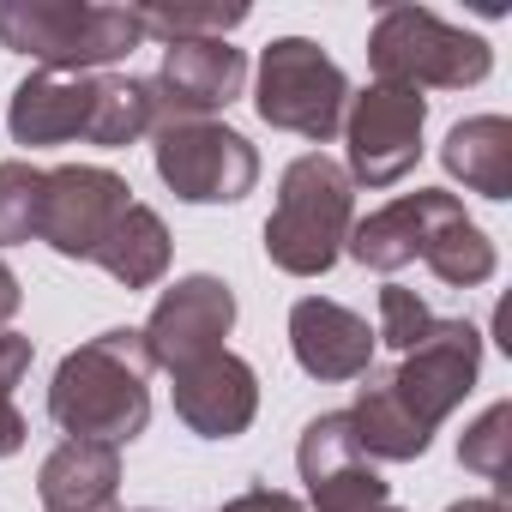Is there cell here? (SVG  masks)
<instances>
[{"mask_svg":"<svg viewBox=\"0 0 512 512\" xmlns=\"http://www.w3.org/2000/svg\"><path fill=\"white\" fill-rule=\"evenodd\" d=\"M476 374H482V332L470 320H440L416 350L398 356V368L362 374L368 386L344 410L362 458H386V464L422 458L434 428L470 398Z\"/></svg>","mask_w":512,"mask_h":512,"instance_id":"cell-1","label":"cell"},{"mask_svg":"<svg viewBox=\"0 0 512 512\" xmlns=\"http://www.w3.org/2000/svg\"><path fill=\"white\" fill-rule=\"evenodd\" d=\"M7 127L19 145H97V151H121L139 145L157 115H151V91L145 79H109V73H31L13 103H7Z\"/></svg>","mask_w":512,"mask_h":512,"instance_id":"cell-2","label":"cell"},{"mask_svg":"<svg viewBox=\"0 0 512 512\" xmlns=\"http://www.w3.org/2000/svg\"><path fill=\"white\" fill-rule=\"evenodd\" d=\"M49 416L67 428V440H97V446H127L151 422V356L133 326H115L91 344H79L49 386Z\"/></svg>","mask_w":512,"mask_h":512,"instance_id":"cell-3","label":"cell"},{"mask_svg":"<svg viewBox=\"0 0 512 512\" xmlns=\"http://www.w3.org/2000/svg\"><path fill=\"white\" fill-rule=\"evenodd\" d=\"M350 229H356V193H350L344 163H332L326 151L296 157L266 217V260L290 278H320L338 266Z\"/></svg>","mask_w":512,"mask_h":512,"instance_id":"cell-4","label":"cell"},{"mask_svg":"<svg viewBox=\"0 0 512 512\" xmlns=\"http://www.w3.org/2000/svg\"><path fill=\"white\" fill-rule=\"evenodd\" d=\"M145 43L133 7L97 0H0V49L31 55L43 73H97Z\"/></svg>","mask_w":512,"mask_h":512,"instance_id":"cell-5","label":"cell"},{"mask_svg":"<svg viewBox=\"0 0 512 512\" xmlns=\"http://www.w3.org/2000/svg\"><path fill=\"white\" fill-rule=\"evenodd\" d=\"M368 67H374V85L464 91L494 73V49L476 31L446 25L428 7H380L374 37H368Z\"/></svg>","mask_w":512,"mask_h":512,"instance_id":"cell-6","label":"cell"},{"mask_svg":"<svg viewBox=\"0 0 512 512\" xmlns=\"http://www.w3.org/2000/svg\"><path fill=\"white\" fill-rule=\"evenodd\" d=\"M253 109H260V121L278 127V133H296V139H308V145H326V139L344 127L350 79H344V67H338L320 43H308V37H278V43L260 55Z\"/></svg>","mask_w":512,"mask_h":512,"instance_id":"cell-7","label":"cell"},{"mask_svg":"<svg viewBox=\"0 0 512 512\" xmlns=\"http://www.w3.org/2000/svg\"><path fill=\"white\" fill-rule=\"evenodd\" d=\"M151 157L163 187L187 205H235L260 181V151L223 121H163Z\"/></svg>","mask_w":512,"mask_h":512,"instance_id":"cell-8","label":"cell"},{"mask_svg":"<svg viewBox=\"0 0 512 512\" xmlns=\"http://www.w3.org/2000/svg\"><path fill=\"white\" fill-rule=\"evenodd\" d=\"M133 205V187L115 169L97 163H61L43 169V211H37V241H49L61 260H97L103 235L121 223Z\"/></svg>","mask_w":512,"mask_h":512,"instance_id":"cell-9","label":"cell"},{"mask_svg":"<svg viewBox=\"0 0 512 512\" xmlns=\"http://www.w3.org/2000/svg\"><path fill=\"white\" fill-rule=\"evenodd\" d=\"M422 121H428V103L422 91H404V85H368L362 97H350L344 109V139H350V181H368V187H392L416 169L422 157Z\"/></svg>","mask_w":512,"mask_h":512,"instance_id":"cell-10","label":"cell"},{"mask_svg":"<svg viewBox=\"0 0 512 512\" xmlns=\"http://www.w3.org/2000/svg\"><path fill=\"white\" fill-rule=\"evenodd\" d=\"M229 332H235V290L223 278H205V272L175 278L157 296L151 320L139 326L151 368H169V374L187 368V362H199V356H217Z\"/></svg>","mask_w":512,"mask_h":512,"instance_id":"cell-11","label":"cell"},{"mask_svg":"<svg viewBox=\"0 0 512 512\" xmlns=\"http://www.w3.org/2000/svg\"><path fill=\"white\" fill-rule=\"evenodd\" d=\"M241 85H247V55L229 37L163 43V67H157V79H145L157 127L163 121H211L217 109H229L241 97Z\"/></svg>","mask_w":512,"mask_h":512,"instance_id":"cell-12","label":"cell"},{"mask_svg":"<svg viewBox=\"0 0 512 512\" xmlns=\"http://www.w3.org/2000/svg\"><path fill=\"white\" fill-rule=\"evenodd\" d=\"M296 470L308 482V500L314 512H386L392 506V488L380 482V470L362 458L356 446V428L344 410H326L302 428V446H296Z\"/></svg>","mask_w":512,"mask_h":512,"instance_id":"cell-13","label":"cell"},{"mask_svg":"<svg viewBox=\"0 0 512 512\" xmlns=\"http://www.w3.org/2000/svg\"><path fill=\"white\" fill-rule=\"evenodd\" d=\"M253 410H260V374H253L235 350H217V356H199V362L175 368V416L199 440L247 434Z\"/></svg>","mask_w":512,"mask_h":512,"instance_id":"cell-14","label":"cell"},{"mask_svg":"<svg viewBox=\"0 0 512 512\" xmlns=\"http://www.w3.org/2000/svg\"><path fill=\"white\" fill-rule=\"evenodd\" d=\"M452 211H464V199H458V193L416 187V193H404V199L380 205L374 217H362V223L350 229V241H344V247L356 253L368 272H404V266H416L422 253H428V241L440 235V223H446Z\"/></svg>","mask_w":512,"mask_h":512,"instance_id":"cell-15","label":"cell"},{"mask_svg":"<svg viewBox=\"0 0 512 512\" xmlns=\"http://www.w3.org/2000/svg\"><path fill=\"white\" fill-rule=\"evenodd\" d=\"M290 350L296 368L314 380H362L374 374V326L326 296H302L290 308Z\"/></svg>","mask_w":512,"mask_h":512,"instance_id":"cell-16","label":"cell"},{"mask_svg":"<svg viewBox=\"0 0 512 512\" xmlns=\"http://www.w3.org/2000/svg\"><path fill=\"white\" fill-rule=\"evenodd\" d=\"M43 512H115L121 494V452L97 440H61L37 470Z\"/></svg>","mask_w":512,"mask_h":512,"instance_id":"cell-17","label":"cell"},{"mask_svg":"<svg viewBox=\"0 0 512 512\" xmlns=\"http://www.w3.org/2000/svg\"><path fill=\"white\" fill-rule=\"evenodd\" d=\"M440 163L452 181H464L482 199H512V121L506 115H470L446 133Z\"/></svg>","mask_w":512,"mask_h":512,"instance_id":"cell-18","label":"cell"},{"mask_svg":"<svg viewBox=\"0 0 512 512\" xmlns=\"http://www.w3.org/2000/svg\"><path fill=\"white\" fill-rule=\"evenodd\" d=\"M97 266H103L121 290H151V284L169 272V229H163V217L133 199V205L121 211V223L103 235Z\"/></svg>","mask_w":512,"mask_h":512,"instance_id":"cell-19","label":"cell"},{"mask_svg":"<svg viewBox=\"0 0 512 512\" xmlns=\"http://www.w3.org/2000/svg\"><path fill=\"white\" fill-rule=\"evenodd\" d=\"M422 266L440 278V284H452V290H476V284H488L494 278V241L464 217V211H452L446 223H440V235L428 241V253H422Z\"/></svg>","mask_w":512,"mask_h":512,"instance_id":"cell-20","label":"cell"},{"mask_svg":"<svg viewBox=\"0 0 512 512\" xmlns=\"http://www.w3.org/2000/svg\"><path fill=\"white\" fill-rule=\"evenodd\" d=\"M139 31L145 37H163V43H205V37H229L235 25H247V7H181V0H145L133 7Z\"/></svg>","mask_w":512,"mask_h":512,"instance_id":"cell-21","label":"cell"},{"mask_svg":"<svg viewBox=\"0 0 512 512\" xmlns=\"http://www.w3.org/2000/svg\"><path fill=\"white\" fill-rule=\"evenodd\" d=\"M37 211H43V169L0 163V247L37 241Z\"/></svg>","mask_w":512,"mask_h":512,"instance_id":"cell-22","label":"cell"},{"mask_svg":"<svg viewBox=\"0 0 512 512\" xmlns=\"http://www.w3.org/2000/svg\"><path fill=\"white\" fill-rule=\"evenodd\" d=\"M506 446H512V404L500 398V404H488V410L464 428L458 464L476 470V476H488V482H506Z\"/></svg>","mask_w":512,"mask_h":512,"instance_id":"cell-23","label":"cell"},{"mask_svg":"<svg viewBox=\"0 0 512 512\" xmlns=\"http://www.w3.org/2000/svg\"><path fill=\"white\" fill-rule=\"evenodd\" d=\"M31 374V338L0 332V458L25 446V416H19V386Z\"/></svg>","mask_w":512,"mask_h":512,"instance_id":"cell-24","label":"cell"},{"mask_svg":"<svg viewBox=\"0 0 512 512\" xmlns=\"http://www.w3.org/2000/svg\"><path fill=\"white\" fill-rule=\"evenodd\" d=\"M434 326H440V320L428 314V302H422L416 290H404V284H386V290H380V332H374V344H392V350L404 356V350H416Z\"/></svg>","mask_w":512,"mask_h":512,"instance_id":"cell-25","label":"cell"},{"mask_svg":"<svg viewBox=\"0 0 512 512\" xmlns=\"http://www.w3.org/2000/svg\"><path fill=\"white\" fill-rule=\"evenodd\" d=\"M217 512H302V500L296 494H278V488H247V494L223 500Z\"/></svg>","mask_w":512,"mask_h":512,"instance_id":"cell-26","label":"cell"},{"mask_svg":"<svg viewBox=\"0 0 512 512\" xmlns=\"http://www.w3.org/2000/svg\"><path fill=\"white\" fill-rule=\"evenodd\" d=\"M19 302H25V290H19V278H13V266L0 260V332H7V320L19 314Z\"/></svg>","mask_w":512,"mask_h":512,"instance_id":"cell-27","label":"cell"},{"mask_svg":"<svg viewBox=\"0 0 512 512\" xmlns=\"http://www.w3.org/2000/svg\"><path fill=\"white\" fill-rule=\"evenodd\" d=\"M446 512H506V500L488 494V500H458V506H446Z\"/></svg>","mask_w":512,"mask_h":512,"instance_id":"cell-28","label":"cell"},{"mask_svg":"<svg viewBox=\"0 0 512 512\" xmlns=\"http://www.w3.org/2000/svg\"><path fill=\"white\" fill-rule=\"evenodd\" d=\"M386 512H398V506H386Z\"/></svg>","mask_w":512,"mask_h":512,"instance_id":"cell-29","label":"cell"},{"mask_svg":"<svg viewBox=\"0 0 512 512\" xmlns=\"http://www.w3.org/2000/svg\"><path fill=\"white\" fill-rule=\"evenodd\" d=\"M145 512H151V506H145Z\"/></svg>","mask_w":512,"mask_h":512,"instance_id":"cell-30","label":"cell"}]
</instances>
